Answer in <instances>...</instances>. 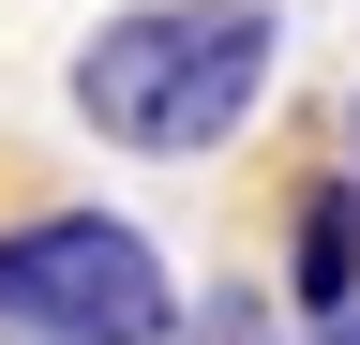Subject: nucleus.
Returning <instances> with one entry per match:
<instances>
[{"mask_svg": "<svg viewBox=\"0 0 360 345\" xmlns=\"http://www.w3.org/2000/svg\"><path fill=\"white\" fill-rule=\"evenodd\" d=\"M345 181H360V120H345Z\"/></svg>", "mask_w": 360, "mask_h": 345, "instance_id": "5", "label": "nucleus"}, {"mask_svg": "<svg viewBox=\"0 0 360 345\" xmlns=\"http://www.w3.org/2000/svg\"><path fill=\"white\" fill-rule=\"evenodd\" d=\"M270 46H285L270 0H135L75 46V120L105 150H150V165L225 150L270 91Z\"/></svg>", "mask_w": 360, "mask_h": 345, "instance_id": "1", "label": "nucleus"}, {"mask_svg": "<svg viewBox=\"0 0 360 345\" xmlns=\"http://www.w3.org/2000/svg\"><path fill=\"white\" fill-rule=\"evenodd\" d=\"M330 345H360V315H330Z\"/></svg>", "mask_w": 360, "mask_h": 345, "instance_id": "6", "label": "nucleus"}, {"mask_svg": "<svg viewBox=\"0 0 360 345\" xmlns=\"http://www.w3.org/2000/svg\"><path fill=\"white\" fill-rule=\"evenodd\" d=\"M180 330H195V345H285V330H270V300H255V285H210V300H195Z\"/></svg>", "mask_w": 360, "mask_h": 345, "instance_id": "4", "label": "nucleus"}, {"mask_svg": "<svg viewBox=\"0 0 360 345\" xmlns=\"http://www.w3.org/2000/svg\"><path fill=\"white\" fill-rule=\"evenodd\" d=\"M300 300H315V330L360 315V181H315L300 195Z\"/></svg>", "mask_w": 360, "mask_h": 345, "instance_id": "3", "label": "nucleus"}, {"mask_svg": "<svg viewBox=\"0 0 360 345\" xmlns=\"http://www.w3.org/2000/svg\"><path fill=\"white\" fill-rule=\"evenodd\" d=\"M0 330H30V345H165L180 285H165L150 226H120V210H30V226H0Z\"/></svg>", "mask_w": 360, "mask_h": 345, "instance_id": "2", "label": "nucleus"}]
</instances>
